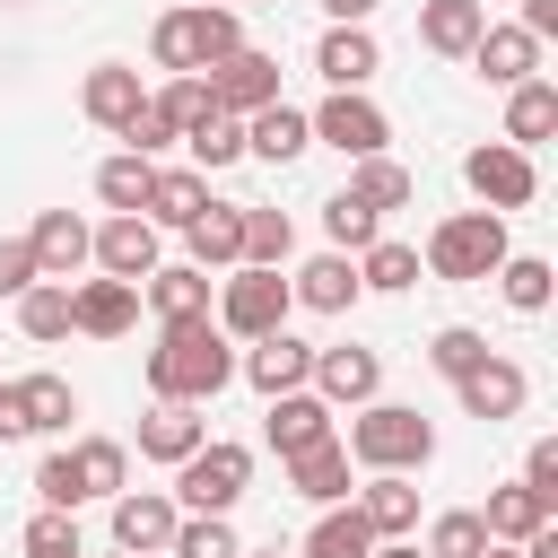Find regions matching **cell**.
I'll list each match as a JSON object with an SVG mask.
<instances>
[{"instance_id":"cell-1","label":"cell","mask_w":558,"mask_h":558,"mask_svg":"<svg viewBox=\"0 0 558 558\" xmlns=\"http://www.w3.org/2000/svg\"><path fill=\"white\" fill-rule=\"evenodd\" d=\"M148 392L157 401H183V410H201V401H218L227 384H235V340L201 314V323H157V349H148Z\"/></svg>"},{"instance_id":"cell-2","label":"cell","mask_w":558,"mask_h":558,"mask_svg":"<svg viewBox=\"0 0 558 558\" xmlns=\"http://www.w3.org/2000/svg\"><path fill=\"white\" fill-rule=\"evenodd\" d=\"M227 52H244V17H235L227 0H192V9H166V17L148 26V61H157L166 78H201V70H218Z\"/></svg>"},{"instance_id":"cell-3","label":"cell","mask_w":558,"mask_h":558,"mask_svg":"<svg viewBox=\"0 0 558 558\" xmlns=\"http://www.w3.org/2000/svg\"><path fill=\"white\" fill-rule=\"evenodd\" d=\"M340 453H349L357 471H427V462H436V427H427L410 401H366V410L349 418Z\"/></svg>"},{"instance_id":"cell-4","label":"cell","mask_w":558,"mask_h":558,"mask_svg":"<svg viewBox=\"0 0 558 558\" xmlns=\"http://www.w3.org/2000/svg\"><path fill=\"white\" fill-rule=\"evenodd\" d=\"M514 244H506V218L497 209H453V218H436L427 227V253H418V270L427 279H497V262H506Z\"/></svg>"},{"instance_id":"cell-5","label":"cell","mask_w":558,"mask_h":558,"mask_svg":"<svg viewBox=\"0 0 558 558\" xmlns=\"http://www.w3.org/2000/svg\"><path fill=\"white\" fill-rule=\"evenodd\" d=\"M288 305H296V296H288V279H279V270L235 262V270L218 279V296H209V323H218L227 340H244V349H253V340L288 331Z\"/></svg>"},{"instance_id":"cell-6","label":"cell","mask_w":558,"mask_h":558,"mask_svg":"<svg viewBox=\"0 0 558 558\" xmlns=\"http://www.w3.org/2000/svg\"><path fill=\"white\" fill-rule=\"evenodd\" d=\"M253 488V453L244 445H227V436H209L201 453H183L174 462V514H235V497Z\"/></svg>"},{"instance_id":"cell-7","label":"cell","mask_w":558,"mask_h":558,"mask_svg":"<svg viewBox=\"0 0 558 558\" xmlns=\"http://www.w3.org/2000/svg\"><path fill=\"white\" fill-rule=\"evenodd\" d=\"M305 131H314V148H340L349 166H357V157H384V140H392L384 105H375V96H340V87L305 113Z\"/></svg>"},{"instance_id":"cell-8","label":"cell","mask_w":558,"mask_h":558,"mask_svg":"<svg viewBox=\"0 0 558 558\" xmlns=\"http://www.w3.org/2000/svg\"><path fill=\"white\" fill-rule=\"evenodd\" d=\"M462 183H471V201H480V209H497V218L541 201V166H532L523 148H506V140L471 148V157H462Z\"/></svg>"},{"instance_id":"cell-9","label":"cell","mask_w":558,"mask_h":558,"mask_svg":"<svg viewBox=\"0 0 558 558\" xmlns=\"http://www.w3.org/2000/svg\"><path fill=\"white\" fill-rule=\"evenodd\" d=\"M305 392H314V401H331V410H366V401L384 392V357H375V349H357V340H340V349H314V375H305Z\"/></svg>"},{"instance_id":"cell-10","label":"cell","mask_w":558,"mask_h":558,"mask_svg":"<svg viewBox=\"0 0 558 558\" xmlns=\"http://www.w3.org/2000/svg\"><path fill=\"white\" fill-rule=\"evenodd\" d=\"M201 78H209V105L235 113V122L262 113V105H279V52H253V44H244V52H227V61L201 70Z\"/></svg>"},{"instance_id":"cell-11","label":"cell","mask_w":558,"mask_h":558,"mask_svg":"<svg viewBox=\"0 0 558 558\" xmlns=\"http://www.w3.org/2000/svg\"><path fill=\"white\" fill-rule=\"evenodd\" d=\"M113 506V549L122 558H166V541H174V497L166 488H122V497H105Z\"/></svg>"},{"instance_id":"cell-12","label":"cell","mask_w":558,"mask_h":558,"mask_svg":"<svg viewBox=\"0 0 558 558\" xmlns=\"http://www.w3.org/2000/svg\"><path fill=\"white\" fill-rule=\"evenodd\" d=\"M235 375H244L262 401H279V392H305V375H314V340H296V331H270V340H253V349L235 357Z\"/></svg>"},{"instance_id":"cell-13","label":"cell","mask_w":558,"mask_h":558,"mask_svg":"<svg viewBox=\"0 0 558 558\" xmlns=\"http://www.w3.org/2000/svg\"><path fill=\"white\" fill-rule=\"evenodd\" d=\"M314 70H323V87H340V96H366V78L384 70V44H375V26H323V44H314Z\"/></svg>"},{"instance_id":"cell-14","label":"cell","mask_w":558,"mask_h":558,"mask_svg":"<svg viewBox=\"0 0 558 558\" xmlns=\"http://www.w3.org/2000/svg\"><path fill=\"white\" fill-rule=\"evenodd\" d=\"M87 235H96V227H87L78 209H44V218L26 227V253H35V279H61V288H70V279L87 270Z\"/></svg>"},{"instance_id":"cell-15","label":"cell","mask_w":558,"mask_h":558,"mask_svg":"<svg viewBox=\"0 0 558 558\" xmlns=\"http://www.w3.org/2000/svg\"><path fill=\"white\" fill-rule=\"evenodd\" d=\"M87 262H96L105 279L140 288V279L157 270V227H148V218H105V227L87 235Z\"/></svg>"},{"instance_id":"cell-16","label":"cell","mask_w":558,"mask_h":558,"mask_svg":"<svg viewBox=\"0 0 558 558\" xmlns=\"http://www.w3.org/2000/svg\"><path fill=\"white\" fill-rule=\"evenodd\" d=\"M140 323V288H122V279H70V331H87V340H122Z\"/></svg>"},{"instance_id":"cell-17","label":"cell","mask_w":558,"mask_h":558,"mask_svg":"<svg viewBox=\"0 0 558 558\" xmlns=\"http://www.w3.org/2000/svg\"><path fill=\"white\" fill-rule=\"evenodd\" d=\"M453 401H462V418H488V427H497V418H514V410L532 401V375H523L514 357H480V366L453 384Z\"/></svg>"},{"instance_id":"cell-18","label":"cell","mask_w":558,"mask_h":558,"mask_svg":"<svg viewBox=\"0 0 558 558\" xmlns=\"http://www.w3.org/2000/svg\"><path fill=\"white\" fill-rule=\"evenodd\" d=\"M140 105H148V87H140L131 61H96V70L78 78V113H87L96 131H113V140H122V122H131Z\"/></svg>"},{"instance_id":"cell-19","label":"cell","mask_w":558,"mask_h":558,"mask_svg":"<svg viewBox=\"0 0 558 558\" xmlns=\"http://www.w3.org/2000/svg\"><path fill=\"white\" fill-rule=\"evenodd\" d=\"M288 296H296V305H305V314H349V305H357V296H366V288H357V262H349V253H331V244H323V253H314V262H296V279H288Z\"/></svg>"},{"instance_id":"cell-20","label":"cell","mask_w":558,"mask_h":558,"mask_svg":"<svg viewBox=\"0 0 558 558\" xmlns=\"http://www.w3.org/2000/svg\"><path fill=\"white\" fill-rule=\"evenodd\" d=\"M140 296H148V314H157V323H201V314H209V296H218V279H209V270H192V262H157V270L140 279Z\"/></svg>"},{"instance_id":"cell-21","label":"cell","mask_w":558,"mask_h":558,"mask_svg":"<svg viewBox=\"0 0 558 558\" xmlns=\"http://www.w3.org/2000/svg\"><path fill=\"white\" fill-rule=\"evenodd\" d=\"M279 471H288V488H296L305 506H349V480H357V462L340 453V436H323V445H305V453H288Z\"/></svg>"},{"instance_id":"cell-22","label":"cell","mask_w":558,"mask_h":558,"mask_svg":"<svg viewBox=\"0 0 558 558\" xmlns=\"http://www.w3.org/2000/svg\"><path fill=\"white\" fill-rule=\"evenodd\" d=\"M349 506L366 514L375 541H410V532H418V488H410V471H366V488H357Z\"/></svg>"},{"instance_id":"cell-23","label":"cell","mask_w":558,"mask_h":558,"mask_svg":"<svg viewBox=\"0 0 558 558\" xmlns=\"http://www.w3.org/2000/svg\"><path fill=\"white\" fill-rule=\"evenodd\" d=\"M488 35V0H418V44L445 61H471V44Z\"/></svg>"},{"instance_id":"cell-24","label":"cell","mask_w":558,"mask_h":558,"mask_svg":"<svg viewBox=\"0 0 558 558\" xmlns=\"http://www.w3.org/2000/svg\"><path fill=\"white\" fill-rule=\"evenodd\" d=\"M314 148V131H305V113L279 96V105H262V113H244V157H262V166H296Z\"/></svg>"},{"instance_id":"cell-25","label":"cell","mask_w":558,"mask_h":558,"mask_svg":"<svg viewBox=\"0 0 558 558\" xmlns=\"http://www.w3.org/2000/svg\"><path fill=\"white\" fill-rule=\"evenodd\" d=\"M183 244H192V270H235L244 262V201H209L183 227Z\"/></svg>"},{"instance_id":"cell-26","label":"cell","mask_w":558,"mask_h":558,"mask_svg":"<svg viewBox=\"0 0 558 558\" xmlns=\"http://www.w3.org/2000/svg\"><path fill=\"white\" fill-rule=\"evenodd\" d=\"M262 436H270V453L288 462V453H305V445H323V436H340V427H331V401H314V392H279L270 418H262Z\"/></svg>"},{"instance_id":"cell-27","label":"cell","mask_w":558,"mask_h":558,"mask_svg":"<svg viewBox=\"0 0 558 558\" xmlns=\"http://www.w3.org/2000/svg\"><path fill=\"white\" fill-rule=\"evenodd\" d=\"M471 70H480L488 87H523V78H541V44H532L523 26H488V35L471 44Z\"/></svg>"},{"instance_id":"cell-28","label":"cell","mask_w":558,"mask_h":558,"mask_svg":"<svg viewBox=\"0 0 558 558\" xmlns=\"http://www.w3.org/2000/svg\"><path fill=\"white\" fill-rule=\"evenodd\" d=\"M201 445H209V418H201V410H183V401H157V410L140 418V453H148V462H166V471H174L183 453H201Z\"/></svg>"},{"instance_id":"cell-29","label":"cell","mask_w":558,"mask_h":558,"mask_svg":"<svg viewBox=\"0 0 558 558\" xmlns=\"http://www.w3.org/2000/svg\"><path fill=\"white\" fill-rule=\"evenodd\" d=\"M201 209H209V174H192V166H157V183H148V209H140V218L183 235Z\"/></svg>"},{"instance_id":"cell-30","label":"cell","mask_w":558,"mask_h":558,"mask_svg":"<svg viewBox=\"0 0 558 558\" xmlns=\"http://www.w3.org/2000/svg\"><path fill=\"white\" fill-rule=\"evenodd\" d=\"M549 131H558V87H549V78L506 87V148H523V157H532Z\"/></svg>"},{"instance_id":"cell-31","label":"cell","mask_w":558,"mask_h":558,"mask_svg":"<svg viewBox=\"0 0 558 558\" xmlns=\"http://www.w3.org/2000/svg\"><path fill=\"white\" fill-rule=\"evenodd\" d=\"M148 183H157V166L131 157V148H113V157L96 166V201H105L113 218H140V209H148Z\"/></svg>"},{"instance_id":"cell-32","label":"cell","mask_w":558,"mask_h":558,"mask_svg":"<svg viewBox=\"0 0 558 558\" xmlns=\"http://www.w3.org/2000/svg\"><path fill=\"white\" fill-rule=\"evenodd\" d=\"M17 401H26V436H70V418H78L70 375H17Z\"/></svg>"},{"instance_id":"cell-33","label":"cell","mask_w":558,"mask_h":558,"mask_svg":"<svg viewBox=\"0 0 558 558\" xmlns=\"http://www.w3.org/2000/svg\"><path fill=\"white\" fill-rule=\"evenodd\" d=\"M296 558H375V532H366V514H357V506H323Z\"/></svg>"},{"instance_id":"cell-34","label":"cell","mask_w":558,"mask_h":558,"mask_svg":"<svg viewBox=\"0 0 558 558\" xmlns=\"http://www.w3.org/2000/svg\"><path fill=\"white\" fill-rule=\"evenodd\" d=\"M323 235H331V253H349V262H357V253H366V244L384 235V209H366V201H357V192L340 183V192L323 201Z\"/></svg>"},{"instance_id":"cell-35","label":"cell","mask_w":558,"mask_h":558,"mask_svg":"<svg viewBox=\"0 0 558 558\" xmlns=\"http://www.w3.org/2000/svg\"><path fill=\"white\" fill-rule=\"evenodd\" d=\"M497 296H506L514 314H549V296H558V270H549L541 253H506V262H497Z\"/></svg>"},{"instance_id":"cell-36","label":"cell","mask_w":558,"mask_h":558,"mask_svg":"<svg viewBox=\"0 0 558 558\" xmlns=\"http://www.w3.org/2000/svg\"><path fill=\"white\" fill-rule=\"evenodd\" d=\"M70 462H78L87 506H96V497H122V480H131V445H113V436H78V445H70Z\"/></svg>"},{"instance_id":"cell-37","label":"cell","mask_w":558,"mask_h":558,"mask_svg":"<svg viewBox=\"0 0 558 558\" xmlns=\"http://www.w3.org/2000/svg\"><path fill=\"white\" fill-rule=\"evenodd\" d=\"M480 523H488V541H506V549H523L541 523H549V506L532 497V488H488V506H480Z\"/></svg>"},{"instance_id":"cell-38","label":"cell","mask_w":558,"mask_h":558,"mask_svg":"<svg viewBox=\"0 0 558 558\" xmlns=\"http://www.w3.org/2000/svg\"><path fill=\"white\" fill-rule=\"evenodd\" d=\"M288 253H296V218L244 201V262H253V270H288Z\"/></svg>"},{"instance_id":"cell-39","label":"cell","mask_w":558,"mask_h":558,"mask_svg":"<svg viewBox=\"0 0 558 558\" xmlns=\"http://www.w3.org/2000/svg\"><path fill=\"white\" fill-rule=\"evenodd\" d=\"M357 288H384V296L418 288V244H401V235H375V244L357 253Z\"/></svg>"},{"instance_id":"cell-40","label":"cell","mask_w":558,"mask_h":558,"mask_svg":"<svg viewBox=\"0 0 558 558\" xmlns=\"http://www.w3.org/2000/svg\"><path fill=\"white\" fill-rule=\"evenodd\" d=\"M183 148H192V174H227V166L244 157V122H235V113H209V122L183 131Z\"/></svg>"},{"instance_id":"cell-41","label":"cell","mask_w":558,"mask_h":558,"mask_svg":"<svg viewBox=\"0 0 558 558\" xmlns=\"http://www.w3.org/2000/svg\"><path fill=\"white\" fill-rule=\"evenodd\" d=\"M349 192H357L366 209H401L418 183H410V166H401V157H357V166H349Z\"/></svg>"},{"instance_id":"cell-42","label":"cell","mask_w":558,"mask_h":558,"mask_svg":"<svg viewBox=\"0 0 558 558\" xmlns=\"http://www.w3.org/2000/svg\"><path fill=\"white\" fill-rule=\"evenodd\" d=\"M17 331H26V340H70V288H61V279H35V288L17 296Z\"/></svg>"},{"instance_id":"cell-43","label":"cell","mask_w":558,"mask_h":558,"mask_svg":"<svg viewBox=\"0 0 558 558\" xmlns=\"http://www.w3.org/2000/svg\"><path fill=\"white\" fill-rule=\"evenodd\" d=\"M427 558H480L488 549V523H480V506H445L436 523H427V541H418Z\"/></svg>"},{"instance_id":"cell-44","label":"cell","mask_w":558,"mask_h":558,"mask_svg":"<svg viewBox=\"0 0 558 558\" xmlns=\"http://www.w3.org/2000/svg\"><path fill=\"white\" fill-rule=\"evenodd\" d=\"M480 357H497V349H488V331H471V323H445V331L427 340V366H436L445 384H462Z\"/></svg>"},{"instance_id":"cell-45","label":"cell","mask_w":558,"mask_h":558,"mask_svg":"<svg viewBox=\"0 0 558 558\" xmlns=\"http://www.w3.org/2000/svg\"><path fill=\"white\" fill-rule=\"evenodd\" d=\"M235 549H244V541H235L227 514H183L174 541H166V558H235Z\"/></svg>"},{"instance_id":"cell-46","label":"cell","mask_w":558,"mask_h":558,"mask_svg":"<svg viewBox=\"0 0 558 558\" xmlns=\"http://www.w3.org/2000/svg\"><path fill=\"white\" fill-rule=\"evenodd\" d=\"M35 497H44L52 514H78V506H87V488H78V462H70V445H52V453L35 462Z\"/></svg>"},{"instance_id":"cell-47","label":"cell","mask_w":558,"mask_h":558,"mask_svg":"<svg viewBox=\"0 0 558 558\" xmlns=\"http://www.w3.org/2000/svg\"><path fill=\"white\" fill-rule=\"evenodd\" d=\"M148 105H157V113L174 122V140H183L192 122H209V113H218V105H209V78H166V87H157Z\"/></svg>"},{"instance_id":"cell-48","label":"cell","mask_w":558,"mask_h":558,"mask_svg":"<svg viewBox=\"0 0 558 558\" xmlns=\"http://www.w3.org/2000/svg\"><path fill=\"white\" fill-rule=\"evenodd\" d=\"M17 549H26V558H87V549H78V514H52V506L17 532Z\"/></svg>"},{"instance_id":"cell-49","label":"cell","mask_w":558,"mask_h":558,"mask_svg":"<svg viewBox=\"0 0 558 558\" xmlns=\"http://www.w3.org/2000/svg\"><path fill=\"white\" fill-rule=\"evenodd\" d=\"M514 488H532V497L558 514V436H541V445L523 453V480H514Z\"/></svg>"},{"instance_id":"cell-50","label":"cell","mask_w":558,"mask_h":558,"mask_svg":"<svg viewBox=\"0 0 558 558\" xmlns=\"http://www.w3.org/2000/svg\"><path fill=\"white\" fill-rule=\"evenodd\" d=\"M26 288H35V253H26V235H0V296L17 305Z\"/></svg>"},{"instance_id":"cell-51","label":"cell","mask_w":558,"mask_h":558,"mask_svg":"<svg viewBox=\"0 0 558 558\" xmlns=\"http://www.w3.org/2000/svg\"><path fill=\"white\" fill-rule=\"evenodd\" d=\"M514 26H523L532 44H549V35H558V0H523V17H514Z\"/></svg>"},{"instance_id":"cell-52","label":"cell","mask_w":558,"mask_h":558,"mask_svg":"<svg viewBox=\"0 0 558 558\" xmlns=\"http://www.w3.org/2000/svg\"><path fill=\"white\" fill-rule=\"evenodd\" d=\"M26 436V401H17V384H0V445H17Z\"/></svg>"},{"instance_id":"cell-53","label":"cell","mask_w":558,"mask_h":558,"mask_svg":"<svg viewBox=\"0 0 558 558\" xmlns=\"http://www.w3.org/2000/svg\"><path fill=\"white\" fill-rule=\"evenodd\" d=\"M375 9H384V0H323V17H331V26H366Z\"/></svg>"},{"instance_id":"cell-54","label":"cell","mask_w":558,"mask_h":558,"mask_svg":"<svg viewBox=\"0 0 558 558\" xmlns=\"http://www.w3.org/2000/svg\"><path fill=\"white\" fill-rule=\"evenodd\" d=\"M375 558H427L418 541H375Z\"/></svg>"},{"instance_id":"cell-55","label":"cell","mask_w":558,"mask_h":558,"mask_svg":"<svg viewBox=\"0 0 558 558\" xmlns=\"http://www.w3.org/2000/svg\"><path fill=\"white\" fill-rule=\"evenodd\" d=\"M480 558H523V549H506V541H488V549H480Z\"/></svg>"},{"instance_id":"cell-56","label":"cell","mask_w":558,"mask_h":558,"mask_svg":"<svg viewBox=\"0 0 558 558\" xmlns=\"http://www.w3.org/2000/svg\"><path fill=\"white\" fill-rule=\"evenodd\" d=\"M227 9H235V17H244V9H279V0H227Z\"/></svg>"},{"instance_id":"cell-57","label":"cell","mask_w":558,"mask_h":558,"mask_svg":"<svg viewBox=\"0 0 558 558\" xmlns=\"http://www.w3.org/2000/svg\"><path fill=\"white\" fill-rule=\"evenodd\" d=\"M235 558H288V549H235Z\"/></svg>"},{"instance_id":"cell-58","label":"cell","mask_w":558,"mask_h":558,"mask_svg":"<svg viewBox=\"0 0 558 558\" xmlns=\"http://www.w3.org/2000/svg\"><path fill=\"white\" fill-rule=\"evenodd\" d=\"M105 558H122V549H105Z\"/></svg>"},{"instance_id":"cell-59","label":"cell","mask_w":558,"mask_h":558,"mask_svg":"<svg viewBox=\"0 0 558 558\" xmlns=\"http://www.w3.org/2000/svg\"><path fill=\"white\" fill-rule=\"evenodd\" d=\"M0 9H17V0H0Z\"/></svg>"}]
</instances>
